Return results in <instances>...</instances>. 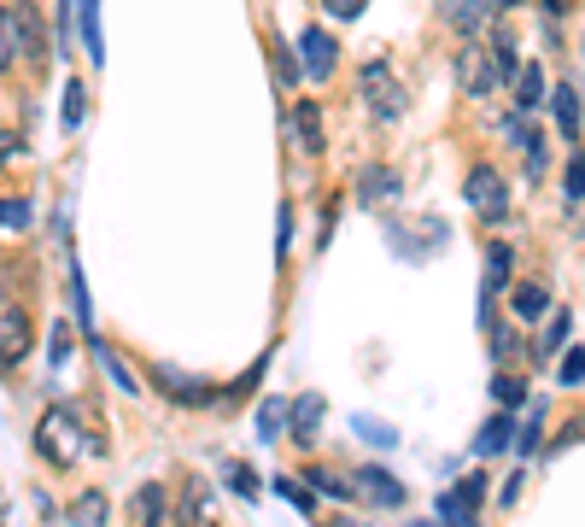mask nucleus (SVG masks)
Returning <instances> with one entry per match:
<instances>
[{
    "mask_svg": "<svg viewBox=\"0 0 585 527\" xmlns=\"http://www.w3.org/2000/svg\"><path fill=\"white\" fill-rule=\"evenodd\" d=\"M176 516H182V527H222L217 499H211V486H205L199 474H187V486H182V499H176Z\"/></svg>",
    "mask_w": 585,
    "mask_h": 527,
    "instance_id": "obj_8",
    "label": "nucleus"
},
{
    "mask_svg": "<svg viewBox=\"0 0 585 527\" xmlns=\"http://www.w3.org/2000/svg\"><path fill=\"white\" fill-rule=\"evenodd\" d=\"M36 451L47 457L54 469H71L77 457H100V439H89V422H82L77 404H54V411H42L36 422Z\"/></svg>",
    "mask_w": 585,
    "mask_h": 527,
    "instance_id": "obj_1",
    "label": "nucleus"
},
{
    "mask_svg": "<svg viewBox=\"0 0 585 527\" xmlns=\"http://www.w3.org/2000/svg\"><path fill=\"white\" fill-rule=\"evenodd\" d=\"M509 439H515V416L504 411V416H492L486 428L474 434V451H480V457H497V451H509Z\"/></svg>",
    "mask_w": 585,
    "mask_h": 527,
    "instance_id": "obj_19",
    "label": "nucleus"
},
{
    "mask_svg": "<svg viewBox=\"0 0 585 527\" xmlns=\"http://www.w3.org/2000/svg\"><path fill=\"white\" fill-rule=\"evenodd\" d=\"M352 428H357V434H364V439H369V446H399V434H392V428H387V422H375V416H357V422H352Z\"/></svg>",
    "mask_w": 585,
    "mask_h": 527,
    "instance_id": "obj_32",
    "label": "nucleus"
},
{
    "mask_svg": "<svg viewBox=\"0 0 585 527\" xmlns=\"http://www.w3.org/2000/svg\"><path fill=\"white\" fill-rule=\"evenodd\" d=\"M346 499L375 504V509H399L404 504V481H399V474H387V469H375V463H364V469L346 474Z\"/></svg>",
    "mask_w": 585,
    "mask_h": 527,
    "instance_id": "obj_3",
    "label": "nucleus"
},
{
    "mask_svg": "<svg viewBox=\"0 0 585 527\" xmlns=\"http://www.w3.org/2000/svg\"><path fill=\"white\" fill-rule=\"evenodd\" d=\"M410 527H439V522H410Z\"/></svg>",
    "mask_w": 585,
    "mask_h": 527,
    "instance_id": "obj_43",
    "label": "nucleus"
},
{
    "mask_svg": "<svg viewBox=\"0 0 585 527\" xmlns=\"http://www.w3.org/2000/svg\"><path fill=\"white\" fill-rule=\"evenodd\" d=\"M12 59H19V24H12V12L0 7V71H12Z\"/></svg>",
    "mask_w": 585,
    "mask_h": 527,
    "instance_id": "obj_28",
    "label": "nucleus"
},
{
    "mask_svg": "<svg viewBox=\"0 0 585 527\" xmlns=\"http://www.w3.org/2000/svg\"><path fill=\"white\" fill-rule=\"evenodd\" d=\"M550 117H557V129H562V141H580V89L574 82H557L550 89Z\"/></svg>",
    "mask_w": 585,
    "mask_h": 527,
    "instance_id": "obj_12",
    "label": "nucleus"
},
{
    "mask_svg": "<svg viewBox=\"0 0 585 527\" xmlns=\"http://www.w3.org/2000/svg\"><path fill=\"white\" fill-rule=\"evenodd\" d=\"M462 194H469V206L486 217V224H504L509 217V188H504V176H497L492 164H474L469 182H462Z\"/></svg>",
    "mask_w": 585,
    "mask_h": 527,
    "instance_id": "obj_4",
    "label": "nucleus"
},
{
    "mask_svg": "<svg viewBox=\"0 0 585 527\" xmlns=\"http://www.w3.org/2000/svg\"><path fill=\"white\" fill-rule=\"evenodd\" d=\"M357 89H364V106L375 112V124H399V117L410 112V94L399 89V77H392L387 65H364Z\"/></svg>",
    "mask_w": 585,
    "mask_h": 527,
    "instance_id": "obj_2",
    "label": "nucleus"
},
{
    "mask_svg": "<svg viewBox=\"0 0 585 527\" xmlns=\"http://www.w3.org/2000/svg\"><path fill=\"white\" fill-rule=\"evenodd\" d=\"M322 416H329V399H317V393L292 399V404H287V428H292V439H299V446H311L317 428H322Z\"/></svg>",
    "mask_w": 585,
    "mask_h": 527,
    "instance_id": "obj_10",
    "label": "nucleus"
},
{
    "mask_svg": "<svg viewBox=\"0 0 585 527\" xmlns=\"http://www.w3.org/2000/svg\"><path fill=\"white\" fill-rule=\"evenodd\" d=\"M164 486L159 481H147L141 492H135V499H129V516H135V527H164Z\"/></svg>",
    "mask_w": 585,
    "mask_h": 527,
    "instance_id": "obj_17",
    "label": "nucleus"
},
{
    "mask_svg": "<svg viewBox=\"0 0 585 527\" xmlns=\"http://www.w3.org/2000/svg\"><path fill=\"white\" fill-rule=\"evenodd\" d=\"M94 352H100V364H106V369H112V381H117V387H124V393H129V399H135V393H141V376H129V364H124V358H117V352L106 346V340H94Z\"/></svg>",
    "mask_w": 585,
    "mask_h": 527,
    "instance_id": "obj_22",
    "label": "nucleus"
},
{
    "mask_svg": "<svg viewBox=\"0 0 585 527\" xmlns=\"http://www.w3.org/2000/svg\"><path fill=\"white\" fill-rule=\"evenodd\" d=\"M12 24H19V47L30 54V65H47V36H42V19H36V0H19Z\"/></svg>",
    "mask_w": 585,
    "mask_h": 527,
    "instance_id": "obj_13",
    "label": "nucleus"
},
{
    "mask_svg": "<svg viewBox=\"0 0 585 527\" xmlns=\"http://www.w3.org/2000/svg\"><path fill=\"white\" fill-rule=\"evenodd\" d=\"M275 71H282V82H305V77H299V65H292V54H287V47H275Z\"/></svg>",
    "mask_w": 585,
    "mask_h": 527,
    "instance_id": "obj_38",
    "label": "nucleus"
},
{
    "mask_svg": "<svg viewBox=\"0 0 585 527\" xmlns=\"http://www.w3.org/2000/svg\"><path fill=\"white\" fill-rule=\"evenodd\" d=\"M0 229H30V199H0Z\"/></svg>",
    "mask_w": 585,
    "mask_h": 527,
    "instance_id": "obj_31",
    "label": "nucleus"
},
{
    "mask_svg": "<svg viewBox=\"0 0 585 527\" xmlns=\"http://www.w3.org/2000/svg\"><path fill=\"white\" fill-rule=\"evenodd\" d=\"M275 492H282V499H292V504L305 509V516H317V499H311V486H299V481H287V474H282V481H275Z\"/></svg>",
    "mask_w": 585,
    "mask_h": 527,
    "instance_id": "obj_34",
    "label": "nucleus"
},
{
    "mask_svg": "<svg viewBox=\"0 0 585 527\" xmlns=\"http://www.w3.org/2000/svg\"><path fill=\"white\" fill-rule=\"evenodd\" d=\"M222 481H229L240 499H257V474H252L246 463H229V469H222Z\"/></svg>",
    "mask_w": 585,
    "mask_h": 527,
    "instance_id": "obj_33",
    "label": "nucleus"
},
{
    "mask_svg": "<svg viewBox=\"0 0 585 527\" xmlns=\"http://www.w3.org/2000/svg\"><path fill=\"white\" fill-rule=\"evenodd\" d=\"M77 30H82V47H89L94 65H106V42H100V0H77Z\"/></svg>",
    "mask_w": 585,
    "mask_h": 527,
    "instance_id": "obj_20",
    "label": "nucleus"
},
{
    "mask_svg": "<svg viewBox=\"0 0 585 527\" xmlns=\"http://www.w3.org/2000/svg\"><path fill=\"white\" fill-rule=\"evenodd\" d=\"M492 399L504 404V411H515V404H527V381H515V376H497V381H492Z\"/></svg>",
    "mask_w": 585,
    "mask_h": 527,
    "instance_id": "obj_30",
    "label": "nucleus"
},
{
    "mask_svg": "<svg viewBox=\"0 0 585 527\" xmlns=\"http://www.w3.org/2000/svg\"><path fill=\"white\" fill-rule=\"evenodd\" d=\"M287 247H292V217H287V206H282V224H275V252L287 259Z\"/></svg>",
    "mask_w": 585,
    "mask_h": 527,
    "instance_id": "obj_39",
    "label": "nucleus"
},
{
    "mask_svg": "<svg viewBox=\"0 0 585 527\" xmlns=\"http://www.w3.org/2000/svg\"><path fill=\"white\" fill-rule=\"evenodd\" d=\"M497 7H521V0H497Z\"/></svg>",
    "mask_w": 585,
    "mask_h": 527,
    "instance_id": "obj_44",
    "label": "nucleus"
},
{
    "mask_svg": "<svg viewBox=\"0 0 585 527\" xmlns=\"http://www.w3.org/2000/svg\"><path fill=\"white\" fill-rule=\"evenodd\" d=\"M567 334H574V311H562L557 322H550V334H544V346H539V352H557V346H562Z\"/></svg>",
    "mask_w": 585,
    "mask_h": 527,
    "instance_id": "obj_36",
    "label": "nucleus"
},
{
    "mask_svg": "<svg viewBox=\"0 0 585 527\" xmlns=\"http://www.w3.org/2000/svg\"><path fill=\"white\" fill-rule=\"evenodd\" d=\"M480 499H486V474H469V481H457L451 492H439V522H445V527H474Z\"/></svg>",
    "mask_w": 585,
    "mask_h": 527,
    "instance_id": "obj_5",
    "label": "nucleus"
},
{
    "mask_svg": "<svg viewBox=\"0 0 585 527\" xmlns=\"http://www.w3.org/2000/svg\"><path fill=\"white\" fill-rule=\"evenodd\" d=\"M71 527H106V492H82L71 504Z\"/></svg>",
    "mask_w": 585,
    "mask_h": 527,
    "instance_id": "obj_21",
    "label": "nucleus"
},
{
    "mask_svg": "<svg viewBox=\"0 0 585 527\" xmlns=\"http://www.w3.org/2000/svg\"><path fill=\"white\" fill-rule=\"evenodd\" d=\"M509 264H515L509 247H492V252H486V294H497V287L509 282Z\"/></svg>",
    "mask_w": 585,
    "mask_h": 527,
    "instance_id": "obj_27",
    "label": "nucleus"
},
{
    "mask_svg": "<svg viewBox=\"0 0 585 527\" xmlns=\"http://www.w3.org/2000/svg\"><path fill=\"white\" fill-rule=\"evenodd\" d=\"M439 12L462 30V36H469V30L480 24V0H439Z\"/></svg>",
    "mask_w": 585,
    "mask_h": 527,
    "instance_id": "obj_25",
    "label": "nucleus"
},
{
    "mask_svg": "<svg viewBox=\"0 0 585 527\" xmlns=\"http://www.w3.org/2000/svg\"><path fill=\"white\" fill-rule=\"evenodd\" d=\"M562 188H567V206L580 211V164H567V176H562Z\"/></svg>",
    "mask_w": 585,
    "mask_h": 527,
    "instance_id": "obj_40",
    "label": "nucleus"
},
{
    "mask_svg": "<svg viewBox=\"0 0 585 527\" xmlns=\"http://www.w3.org/2000/svg\"><path fill=\"white\" fill-rule=\"evenodd\" d=\"M322 7H329V19L352 24V19H364V12H369V0H322Z\"/></svg>",
    "mask_w": 585,
    "mask_h": 527,
    "instance_id": "obj_35",
    "label": "nucleus"
},
{
    "mask_svg": "<svg viewBox=\"0 0 585 527\" xmlns=\"http://www.w3.org/2000/svg\"><path fill=\"white\" fill-rule=\"evenodd\" d=\"M152 387H159L170 404H217L222 399L211 381H194V376H182V369H170V364H152Z\"/></svg>",
    "mask_w": 585,
    "mask_h": 527,
    "instance_id": "obj_7",
    "label": "nucleus"
},
{
    "mask_svg": "<svg viewBox=\"0 0 585 527\" xmlns=\"http://www.w3.org/2000/svg\"><path fill=\"white\" fill-rule=\"evenodd\" d=\"M504 129H509V141L527 152V170L539 176V170H544V141H539V129L527 124V112H509V117H504Z\"/></svg>",
    "mask_w": 585,
    "mask_h": 527,
    "instance_id": "obj_16",
    "label": "nucleus"
},
{
    "mask_svg": "<svg viewBox=\"0 0 585 527\" xmlns=\"http://www.w3.org/2000/svg\"><path fill=\"white\" fill-rule=\"evenodd\" d=\"M539 428H544V404H527V422H521V434L509 439L515 451H539Z\"/></svg>",
    "mask_w": 585,
    "mask_h": 527,
    "instance_id": "obj_26",
    "label": "nucleus"
},
{
    "mask_svg": "<svg viewBox=\"0 0 585 527\" xmlns=\"http://www.w3.org/2000/svg\"><path fill=\"white\" fill-rule=\"evenodd\" d=\"M544 12H550V19H562V12H574V0H544Z\"/></svg>",
    "mask_w": 585,
    "mask_h": 527,
    "instance_id": "obj_42",
    "label": "nucleus"
},
{
    "mask_svg": "<svg viewBox=\"0 0 585 527\" xmlns=\"http://www.w3.org/2000/svg\"><path fill=\"white\" fill-rule=\"evenodd\" d=\"M292 129H299V147L305 152L329 147V135H322V106H311V100H299V106H292Z\"/></svg>",
    "mask_w": 585,
    "mask_h": 527,
    "instance_id": "obj_18",
    "label": "nucleus"
},
{
    "mask_svg": "<svg viewBox=\"0 0 585 527\" xmlns=\"http://www.w3.org/2000/svg\"><path fill=\"white\" fill-rule=\"evenodd\" d=\"M299 59H305V82H329V71H334V42H329V30H299Z\"/></svg>",
    "mask_w": 585,
    "mask_h": 527,
    "instance_id": "obj_9",
    "label": "nucleus"
},
{
    "mask_svg": "<svg viewBox=\"0 0 585 527\" xmlns=\"http://www.w3.org/2000/svg\"><path fill=\"white\" fill-rule=\"evenodd\" d=\"M509 89H515V112H532V106L550 94V82H544L539 65H515V71H509Z\"/></svg>",
    "mask_w": 585,
    "mask_h": 527,
    "instance_id": "obj_15",
    "label": "nucleus"
},
{
    "mask_svg": "<svg viewBox=\"0 0 585 527\" xmlns=\"http://www.w3.org/2000/svg\"><path fill=\"white\" fill-rule=\"evenodd\" d=\"M282 428H287V404H282V399H264V411H257V434L275 439Z\"/></svg>",
    "mask_w": 585,
    "mask_h": 527,
    "instance_id": "obj_29",
    "label": "nucleus"
},
{
    "mask_svg": "<svg viewBox=\"0 0 585 527\" xmlns=\"http://www.w3.org/2000/svg\"><path fill=\"white\" fill-rule=\"evenodd\" d=\"M82 117H89V89H82V77L65 82V129H82Z\"/></svg>",
    "mask_w": 585,
    "mask_h": 527,
    "instance_id": "obj_23",
    "label": "nucleus"
},
{
    "mask_svg": "<svg viewBox=\"0 0 585 527\" xmlns=\"http://www.w3.org/2000/svg\"><path fill=\"white\" fill-rule=\"evenodd\" d=\"M457 82H462V94H492L497 89V71H492V59L486 54H480V47H469V54H462L457 59Z\"/></svg>",
    "mask_w": 585,
    "mask_h": 527,
    "instance_id": "obj_11",
    "label": "nucleus"
},
{
    "mask_svg": "<svg viewBox=\"0 0 585 527\" xmlns=\"http://www.w3.org/2000/svg\"><path fill=\"white\" fill-rule=\"evenodd\" d=\"M357 194H364V199H392V194H399V176H392V170H364Z\"/></svg>",
    "mask_w": 585,
    "mask_h": 527,
    "instance_id": "obj_24",
    "label": "nucleus"
},
{
    "mask_svg": "<svg viewBox=\"0 0 585 527\" xmlns=\"http://www.w3.org/2000/svg\"><path fill=\"white\" fill-rule=\"evenodd\" d=\"M562 387H580V352H567V364H562Z\"/></svg>",
    "mask_w": 585,
    "mask_h": 527,
    "instance_id": "obj_41",
    "label": "nucleus"
},
{
    "mask_svg": "<svg viewBox=\"0 0 585 527\" xmlns=\"http://www.w3.org/2000/svg\"><path fill=\"white\" fill-rule=\"evenodd\" d=\"M12 159H24V135L19 129H0V164H12Z\"/></svg>",
    "mask_w": 585,
    "mask_h": 527,
    "instance_id": "obj_37",
    "label": "nucleus"
},
{
    "mask_svg": "<svg viewBox=\"0 0 585 527\" xmlns=\"http://www.w3.org/2000/svg\"><path fill=\"white\" fill-rule=\"evenodd\" d=\"M30 346H36V322H30V311H19V305H7V311H0V369L24 364Z\"/></svg>",
    "mask_w": 585,
    "mask_h": 527,
    "instance_id": "obj_6",
    "label": "nucleus"
},
{
    "mask_svg": "<svg viewBox=\"0 0 585 527\" xmlns=\"http://www.w3.org/2000/svg\"><path fill=\"white\" fill-rule=\"evenodd\" d=\"M509 311H515V322L550 317V287H544V282H515V287H509Z\"/></svg>",
    "mask_w": 585,
    "mask_h": 527,
    "instance_id": "obj_14",
    "label": "nucleus"
}]
</instances>
